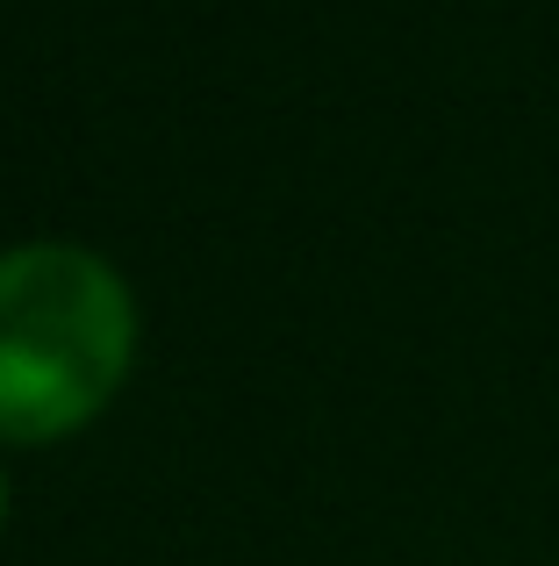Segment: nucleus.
Here are the masks:
<instances>
[{
	"instance_id": "obj_1",
	"label": "nucleus",
	"mask_w": 559,
	"mask_h": 566,
	"mask_svg": "<svg viewBox=\"0 0 559 566\" xmlns=\"http://www.w3.org/2000/svg\"><path fill=\"white\" fill-rule=\"evenodd\" d=\"M137 352L129 287L80 244L0 259V438L43 444L108 409Z\"/></svg>"
},
{
	"instance_id": "obj_2",
	"label": "nucleus",
	"mask_w": 559,
	"mask_h": 566,
	"mask_svg": "<svg viewBox=\"0 0 559 566\" xmlns=\"http://www.w3.org/2000/svg\"><path fill=\"white\" fill-rule=\"evenodd\" d=\"M0 516H8V481H0Z\"/></svg>"
}]
</instances>
